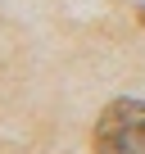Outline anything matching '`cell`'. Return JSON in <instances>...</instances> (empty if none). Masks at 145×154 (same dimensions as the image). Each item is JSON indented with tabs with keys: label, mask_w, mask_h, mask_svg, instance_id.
<instances>
[{
	"label": "cell",
	"mask_w": 145,
	"mask_h": 154,
	"mask_svg": "<svg viewBox=\"0 0 145 154\" xmlns=\"http://www.w3.org/2000/svg\"><path fill=\"white\" fill-rule=\"evenodd\" d=\"M95 154H145V100H113L95 122Z\"/></svg>",
	"instance_id": "6da1fadb"
},
{
	"label": "cell",
	"mask_w": 145,
	"mask_h": 154,
	"mask_svg": "<svg viewBox=\"0 0 145 154\" xmlns=\"http://www.w3.org/2000/svg\"><path fill=\"white\" fill-rule=\"evenodd\" d=\"M136 18H140V23H145V5H140V9H136Z\"/></svg>",
	"instance_id": "7a4b0ae2"
}]
</instances>
